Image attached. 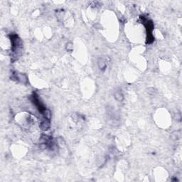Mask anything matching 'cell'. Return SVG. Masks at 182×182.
Segmentation results:
<instances>
[{"mask_svg":"<svg viewBox=\"0 0 182 182\" xmlns=\"http://www.w3.org/2000/svg\"><path fill=\"white\" fill-rule=\"evenodd\" d=\"M115 98L117 101H122V100H123L124 96L121 90H118V91H115Z\"/></svg>","mask_w":182,"mask_h":182,"instance_id":"6","label":"cell"},{"mask_svg":"<svg viewBox=\"0 0 182 182\" xmlns=\"http://www.w3.org/2000/svg\"><path fill=\"white\" fill-rule=\"evenodd\" d=\"M12 78L19 81V82H22V83H27V81H28L27 76L25 74H22V73H14Z\"/></svg>","mask_w":182,"mask_h":182,"instance_id":"3","label":"cell"},{"mask_svg":"<svg viewBox=\"0 0 182 182\" xmlns=\"http://www.w3.org/2000/svg\"><path fill=\"white\" fill-rule=\"evenodd\" d=\"M66 49H67V51H72V50H73V46H72V44H67Z\"/></svg>","mask_w":182,"mask_h":182,"instance_id":"7","label":"cell"},{"mask_svg":"<svg viewBox=\"0 0 182 182\" xmlns=\"http://www.w3.org/2000/svg\"><path fill=\"white\" fill-rule=\"evenodd\" d=\"M51 126V120L43 119L40 123V127L43 131H47Z\"/></svg>","mask_w":182,"mask_h":182,"instance_id":"4","label":"cell"},{"mask_svg":"<svg viewBox=\"0 0 182 182\" xmlns=\"http://www.w3.org/2000/svg\"><path fill=\"white\" fill-rule=\"evenodd\" d=\"M142 19V24L145 25V28L147 29V44H151L154 41V37L152 36V31L154 29V24H153L152 21L149 20V19H146L144 16L140 17Z\"/></svg>","mask_w":182,"mask_h":182,"instance_id":"2","label":"cell"},{"mask_svg":"<svg viewBox=\"0 0 182 182\" xmlns=\"http://www.w3.org/2000/svg\"><path fill=\"white\" fill-rule=\"evenodd\" d=\"M97 65H98L99 68H100V69L101 70V71H104L105 69H106V68H107V63H106V61H105V60H104V59H100V60L98 61V63H97Z\"/></svg>","mask_w":182,"mask_h":182,"instance_id":"5","label":"cell"},{"mask_svg":"<svg viewBox=\"0 0 182 182\" xmlns=\"http://www.w3.org/2000/svg\"><path fill=\"white\" fill-rule=\"evenodd\" d=\"M10 37L11 43H12V58H15V59H17L18 56L20 55L21 48H22V42L19 36L15 33H11Z\"/></svg>","mask_w":182,"mask_h":182,"instance_id":"1","label":"cell"}]
</instances>
